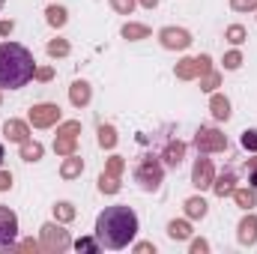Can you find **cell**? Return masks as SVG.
Here are the masks:
<instances>
[{"mask_svg": "<svg viewBox=\"0 0 257 254\" xmlns=\"http://www.w3.org/2000/svg\"><path fill=\"white\" fill-rule=\"evenodd\" d=\"M159 42H162L165 51H186L194 39L186 27H162L159 30Z\"/></svg>", "mask_w": 257, "mask_h": 254, "instance_id": "cell-7", "label": "cell"}, {"mask_svg": "<svg viewBox=\"0 0 257 254\" xmlns=\"http://www.w3.org/2000/svg\"><path fill=\"white\" fill-rule=\"evenodd\" d=\"M75 150H78V138H69V135L54 138V153L57 156H72Z\"/></svg>", "mask_w": 257, "mask_h": 254, "instance_id": "cell-27", "label": "cell"}, {"mask_svg": "<svg viewBox=\"0 0 257 254\" xmlns=\"http://www.w3.org/2000/svg\"><path fill=\"white\" fill-rule=\"evenodd\" d=\"M174 75H177L180 81H194V78H200V66H197V57H183L180 63L174 66Z\"/></svg>", "mask_w": 257, "mask_h": 254, "instance_id": "cell-18", "label": "cell"}, {"mask_svg": "<svg viewBox=\"0 0 257 254\" xmlns=\"http://www.w3.org/2000/svg\"><path fill=\"white\" fill-rule=\"evenodd\" d=\"M36 81H42V84H48L51 78H54V69L51 66H36V75H33Z\"/></svg>", "mask_w": 257, "mask_h": 254, "instance_id": "cell-37", "label": "cell"}, {"mask_svg": "<svg viewBox=\"0 0 257 254\" xmlns=\"http://www.w3.org/2000/svg\"><path fill=\"white\" fill-rule=\"evenodd\" d=\"M120 189H123L120 186V177H114V174H102L99 177V191L102 194H117Z\"/></svg>", "mask_w": 257, "mask_h": 254, "instance_id": "cell-29", "label": "cell"}, {"mask_svg": "<svg viewBox=\"0 0 257 254\" xmlns=\"http://www.w3.org/2000/svg\"><path fill=\"white\" fill-rule=\"evenodd\" d=\"M60 120H63V111H60V105H54V102H39V105H33L30 114H27V123L33 129H51V126H57Z\"/></svg>", "mask_w": 257, "mask_h": 254, "instance_id": "cell-5", "label": "cell"}, {"mask_svg": "<svg viewBox=\"0 0 257 254\" xmlns=\"http://www.w3.org/2000/svg\"><path fill=\"white\" fill-rule=\"evenodd\" d=\"M12 245H15V242H12ZM15 248H18V251H39V248H42V245H39V242H36V239H24V242H18V245H15Z\"/></svg>", "mask_w": 257, "mask_h": 254, "instance_id": "cell-39", "label": "cell"}, {"mask_svg": "<svg viewBox=\"0 0 257 254\" xmlns=\"http://www.w3.org/2000/svg\"><path fill=\"white\" fill-rule=\"evenodd\" d=\"M39 245H42V251L48 254H63L72 248V236H69V230L63 227V221H45L42 227H39Z\"/></svg>", "mask_w": 257, "mask_h": 254, "instance_id": "cell-3", "label": "cell"}, {"mask_svg": "<svg viewBox=\"0 0 257 254\" xmlns=\"http://www.w3.org/2000/svg\"><path fill=\"white\" fill-rule=\"evenodd\" d=\"M9 189H12V174L0 168V191H9Z\"/></svg>", "mask_w": 257, "mask_h": 254, "instance_id": "cell-40", "label": "cell"}, {"mask_svg": "<svg viewBox=\"0 0 257 254\" xmlns=\"http://www.w3.org/2000/svg\"><path fill=\"white\" fill-rule=\"evenodd\" d=\"M194 147H197V153H206V156L209 153H224L227 150V135L212 126H200L197 135H194Z\"/></svg>", "mask_w": 257, "mask_h": 254, "instance_id": "cell-6", "label": "cell"}, {"mask_svg": "<svg viewBox=\"0 0 257 254\" xmlns=\"http://www.w3.org/2000/svg\"><path fill=\"white\" fill-rule=\"evenodd\" d=\"M15 30V21H0V36H9Z\"/></svg>", "mask_w": 257, "mask_h": 254, "instance_id": "cell-44", "label": "cell"}, {"mask_svg": "<svg viewBox=\"0 0 257 254\" xmlns=\"http://www.w3.org/2000/svg\"><path fill=\"white\" fill-rule=\"evenodd\" d=\"M135 180L141 183L144 191H156L162 186V180H165V165L156 156H144L138 162V168H135Z\"/></svg>", "mask_w": 257, "mask_h": 254, "instance_id": "cell-4", "label": "cell"}, {"mask_svg": "<svg viewBox=\"0 0 257 254\" xmlns=\"http://www.w3.org/2000/svg\"><path fill=\"white\" fill-rule=\"evenodd\" d=\"M18 156H21L24 162H39V159L45 156V147H42L39 141H33V138H27L24 144H18Z\"/></svg>", "mask_w": 257, "mask_h": 254, "instance_id": "cell-19", "label": "cell"}, {"mask_svg": "<svg viewBox=\"0 0 257 254\" xmlns=\"http://www.w3.org/2000/svg\"><path fill=\"white\" fill-rule=\"evenodd\" d=\"M90 99H93V87H90V81H84V78L72 81V87H69V102H72L75 108H87Z\"/></svg>", "mask_w": 257, "mask_h": 254, "instance_id": "cell-11", "label": "cell"}, {"mask_svg": "<svg viewBox=\"0 0 257 254\" xmlns=\"http://www.w3.org/2000/svg\"><path fill=\"white\" fill-rule=\"evenodd\" d=\"M209 111H212V117H215L218 123H227V120H230V99H227L224 93H212Z\"/></svg>", "mask_w": 257, "mask_h": 254, "instance_id": "cell-15", "label": "cell"}, {"mask_svg": "<svg viewBox=\"0 0 257 254\" xmlns=\"http://www.w3.org/2000/svg\"><path fill=\"white\" fill-rule=\"evenodd\" d=\"M18 236V215L9 206H0V248H12Z\"/></svg>", "mask_w": 257, "mask_h": 254, "instance_id": "cell-9", "label": "cell"}, {"mask_svg": "<svg viewBox=\"0 0 257 254\" xmlns=\"http://www.w3.org/2000/svg\"><path fill=\"white\" fill-rule=\"evenodd\" d=\"M84 174V159L81 156H63V165H60V177L63 180H78Z\"/></svg>", "mask_w": 257, "mask_h": 254, "instance_id": "cell-16", "label": "cell"}, {"mask_svg": "<svg viewBox=\"0 0 257 254\" xmlns=\"http://www.w3.org/2000/svg\"><path fill=\"white\" fill-rule=\"evenodd\" d=\"M183 209H186V218H189V221H200V218H206V212H209V206H206V200H203L200 194L189 197V200L183 203Z\"/></svg>", "mask_w": 257, "mask_h": 254, "instance_id": "cell-17", "label": "cell"}, {"mask_svg": "<svg viewBox=\"0 0 257 254\" xmlns=\"http://www.w3.org/2000/svg\"><path fill=\"white\" fill-rule=\"evenodd\" d=\"M197 66H200V75L212 72V60H209V54H200V57H197Z\"/></svg>", "mask_w": 257, "mask_h": 254, "instance_id": "cell-42", "label": "cell"}, {"mask_svg": "<svg viewBox=\"0 0 257 254\" xmlns=\"http://www.w3.org/2000/svg\"><path fill=\"white\" fill-rule=\"evenodd\" d=\"M236 189V174L233 171H221L215 180H212V191H215V197H230Z\"/></svg>", "mask_w": 257, "mask_h": 254, "instance_id": "cell-14", "label": "cell"}, {"mask_svg": "<svg viewBox=\"0 0 257 254\" xmlns=\"http://www.w3.org/2000/svg\"><path fill=\"white\" fill-rule=\"evenodd\" d=\"M72 245H75L78 251H99V248H102L96 236H81V239H78V242H72Z\"/></svg>", "mask_w": 257, "mask_h": 254, "instance_id": "cell-35", "label": "cell"}, {"mask_svg": "<svg viewBox=\"0 0 257 254\" xmlns=\"http://www.w3.org/2000/svg\"><path fill=\"white\" fill-rule=\"evenodd\" d=\"M51 209H54V218H57V221H63V224L75 221V215H78V209H75V206H72L69 200H57V203H54Z\"/></svg>", "mask_w": 257, "mask_h": 254, "instance_id": "cell-25", "label": "cell"}, {"mask_svg": "<svg viewBox=\"0 0 257 254\" xmlns=\"http://www.w3.org/2000/svg\"><path fill=\"white\" fill-rule=\"evenodd\" d=\"M221 63H224L227 72H236L239 66L245 63V57H242V51H239V48H233V51H227V54H224V60H221Z\"/></svg>", "mask_w": 257, "mask_h": 254, "instance_id": "cell-31", "label": "cell"}, {"mask_svg": "<svg viewBox=\"0 0 257 254\" xmlns=\"http://www.w3.org/2000/svg\"><path fill=\"white\" fill-rule=\"evenodd\" d=\"M123 171H126V159H123V156H111V159H108V165H105V174L123 177Z\"/></svg>", "mask_w": 257, "mask_h": 254, "instance_id": "cell-32", "label": "cell"}, {"mask_svg": "<svg viewBox=\"0 0 257 254\" xmlns=\"http://www.w3.org/2000/svg\"><path fill=\"white\" fill-rule=\"evenodd\" d=\"M3 135L12 144H24L30 138V123H24V120H6L3 123Z\"/></svg>", "mask_w": 257, "mask_h": 254, "instance_id": "cell-13", "label": "cell"}, {"mask_svg": "<svg viewBox=\"0 0 257 254\" xmlns=\"http://www.w3.org/2000/svg\"><path fill=\"white\" fill-rule=\"evenodd\" d=\"M212 180H215L212 159H206V153H200V159L194 162V168H192V186H194L197 191L212 189Z\"/></svg>", "mask_w": 257, "mask_h": 254, "instance_id": "cell-8", "label": "cell"}, {"mask_svg": "<svg viewBox=\"0 0 257 254\" xmlns=\"http://www.w3.org/2000/svg\"><path fill=\"white\" fill-rule=\"evenodd\" d=\"M135 251H138V254H150V251H156V245H153V242H138V245H135Z\"/></svg>", "mask_w": 257, "mask_h": 254, "instance_id": "cell-43", "label": "cell"}, {"mask_svg": "<svg viewBox=\"0 0 257 254\" xmlns=\"http://www.w3.org/2000/svg\"><path fill=\"white\" fill-rule=\"evenodd\" d=\"M138 6H144V9H156L159 0H138Z\"/></svg>", "mask_w": 257, "mask_h": 254, "instance_id": "cell-45", "label": "cell"}, {"mask_svg": "<svg viewBox=\"0 0 257 254\" xmlns=\"http://www.w3.org/2000/svg\"><path fill=\"white\" fill-rule=\"evenodd\" d=\"M183 159H186V144L183 141H168L165 153H162V165L165 168H180Z\"/></svg>", "mask_w": 257, "mask_h": 254, "instance_id": "cell-12", "label": "cell"}, {"mask_svg": "<svg viewBox=\"0 0 257 254\" xmlns=\"http://www.w3.org/2000/svg\"><path fill=\"white\" fill-rule=\"evenodd\" d=\"M3 159H6V153H3V144H0V168H3Z\"/></svg>", "mask_w": 257, "mask_h": 254, "instance_id": "cell-46", "label": "cell"}, {"mask_svg": "<svg viewBox=\"0 0 257 254\" xmlns=\"http://www.w3.org/2000/svg\"><path fill=\"white\" fill-rule=\"evenodd\" d=\"M0 9H3V0H0Z\"/></svg>", "mask_w": 257, "mask_h": 254, "instance_id": "cell-48", "label": "cell"}, {"mask_svg": "<svg viewBox=\"0 0 257 254\" xmlns=\"http://www.w3.org/2000/svg\"><path fill=\"white\" fill-rule=\"evenodd\" d=\"M117 141H120V138H117V129L111 126V123H102V126H99V147H102V150H114Z\"/></svg>", "mask_w": 257, "mask_h": 254, "instance_id": "cell-24", "label": "cell"}, {"mask_svg": "<svg viewBox=\"0 0 257 254\" xmlns=\"http://www.w3.org/2000/svg\"><path fill=\"white\" fill-rule=\"evenodd\" d=\"M0 102H3V87H0Z\"/></svg>", "mask_w": 257, "mask_h": 254, "instance_id": "cell-47", "label": "cell"}, {"mask_svg": "<svg viewBox=\"0 0 257 254\" xmlns=\"http://www.w3.org/2000/svg\"><path fill=\"white\" fill-rule=\"evenodd\" d=\"M33 75H36V60L24 45L0 42V87L3 90H18L30 84Z\"/></svg>", "mask_w": 257, "mask_h": 254, "instance_id": "cell-2", "label": "cell"}, {"mask_svg": "<svg viewBox=\"0 0 257 254\" xmlns=\"http://www.w3.org/2000/svg\"><path fill=\"white\" fill-rule=\"evenodd\" d=\"M233 200H236V206L239 209H254V203H257V191L254 189H233V194H230Z\"/></svg>", "mask_w": 257, "mask_h": 254, "instance_id": "cell-22", "label": "cell"}, {"mask_svg": "<svg viewBox=\"0 0 257 254\" xmlns=\"http://www.w3.org/2000/svg\"><path fill=\"white\" fill-rule=\"evenodd\" d=\"M108 3H111V9H114L117 15H132L135 6H138V0H108Z\"/></svg>", "mask_w": 257, "mask_h": 254, "instance_id": "cell-33", "label": "cell"}, {"mask_svg": "<svg viewBox=\"0 0 257 254\" xmlns=\"http://www.w3.org/2000/svg\"><path fill=\"white\" fill-rule=\"evenodd\" d=\"M239 144H242V150L257 153V129H245V132H242V138H239Z\"/></svg>", "mask_w": 257, "mask_h": 254, "instance_id": "cell-34", "label": "cell"}, {"mask_svg": "<svg viewBox=\"0 0 257 254\" xmlns=\"http://www.w3.org/2000/svg\"><path fill=\"white\" fill-rule=\"evenodd\" d=\"M123 39H128V42H141V39H150V24H138V21H126L123 24Z\"/></svg>", "mask_w": 257, "mask_h": 254, "instance_id": "cell-20", "label": "cell"}, {"mask_svg": "<svg viewBox=\"0 0 257 254\" xmlns=\"http://www.w3.org/2000/svg\"><path fill=\"white\" fill-rule=\"evenodd\" d=\"M248 183L257 191V153H254V159H248Z\"/></svg>", "mask_w": 257, "mask_h": 254, "instance_id": "cell-38", "label": "cell"}, {"mask_svg": "<svg viewBox=\"0 0 257 254\" xmlns=\"http://www.w3.org/2000/svg\"><path fill=\"white\" fill-rule=\"evenodd\" d=\"M45 21H48L54 30L66 27V21H69V12H66V6H48V9H45Z\"/></svg>", "mask_w": 257, "mask_h": 254, "instance_id": "cell-23", "label": "cell"}, {"mask_svg": "<svg viewBox=\"0 0 257 254\" xmlns=\"http://www.w3.org/2000/svg\"><path fill=\"white\" fill-rule=\"evenodd\" d=\"M215 87H221V75H218V72L200 75V90H203V93H215Z\"/></svg>", "mask_w": 257, "mask_h": 254, "instance_id": "cell-30", "label": "cell"}, {"mask_svg": "<svg viewBox=\"0 0 257 254\" xmlns=\"http://www.w3.org/2000/svg\"><path fill=\"white\" fill-rule=\"evenodd\" d=\"M168 236H171L174 242H186V239H192V224H189L186 218H174V221L168 224Z\"/></svg>", "mask_w": 257, "mask_h": 254, "instance_id": "cell-21", "label": "cell"}, {"mask_svg": "<svg viewBox=\"0 0 257 254\" xmlns=\"http://www.w3.org/2000/svg\"><path fill=\"white\" fill-rule=\"evenodd\" d=\"M236 239H239V245H245V248L257 245V215L251 212V209H248L245 218L239 221V227H236Z\"/></svg>", "mask_w": 257, "mask_h": 254, "instance_id": "cell-10", "label": "cell"}, {"mask_svg": "<svg viewBox=\"0 0 257 254\" xmlns=\"http://www.w3.org/2000/svg\"><path fill=\"white\" fill-rule=\"evenodd\" d=\"M141 224H138V212L126 206V203H117V206H108L96 215V239L102 248H111V251H120L126 248L128 242L138 236Z\"/></svg>", "mask_w": 257, "mask_h": 254, "instance_id": "cell-1", "label": "cell"}, {"mask_svg": "<svg viewBox=\"0 0 257 254\" xmlns=\"http://www.w3.org/2000/svg\"><path fill=\"white\" fill-rule=\"evenodd\" d=\"M206 251H209L206 239H192V254H206Z\"/></svg>", "mask_w": 257, "mask_h": 254, "instance_id": "cell-41", "label": "cell"}, {"mask_svg": "<svg viewBox=\"0 0 257 254\" xmlns=\"http://www.w3.org/2000/svg\"><path fill=\"white\" fill-rule=\"evenodd\" d=\"M230 9L233 12H251V9H257V0H230Z\"/></svg>", "mask_w": 257, "mask_h": 254, "instance_id": "cell-36", "label": "cell"}, {"mask_svg": "<svg viewBox=\"0 0 257 254\" xmlns=\"http://www.w3.org/2000/svg\"><path fill=\"white\" fill-rule=\"evenodd\" d=\"M224 39H227L230 45H242V42L248 39V30H245L242 24H230V27L224 30Z\"/></svg>", "mask_w": 257, "mask_h": 254, "instance_id": "cell-28", "label": "cell"}, {"mask_svg": "<svg viewBox=\"0 0 257 254\" xmlns=\"http://www.w3.org/2000/svg\"><path fill=\"white\" fill-rule=\"evenodd\" d=\"M45 51H48V57H54V60H60V57H69V51H72V45H69V39H51V42L45 45Z\"/></svg>", "mask_w": 257, "mask_h": 254, "instance_id": "cell-26", "label": "cell"}]
</instances>
